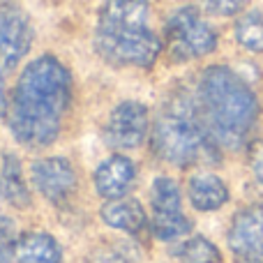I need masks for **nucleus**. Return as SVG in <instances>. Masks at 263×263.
<instances>
[{
	"label": "nucleus",
	"mask_w": 263,
	"mask_h": 263,
	"mask_svg": "<svg viewBox=\"0 0 263 263\" xmlns=\"http://www.w3.org/2000/svg\"><path fill=\"white\" fill-rule=\"evenodd\" d=\"M171 254L180 263H222L219 250L203 236H194V238H187V240H180L171 250Z\"/></svg>",
	"instance_id": "16"
},
{
	"label": "nucleus",
	"mask_w": 263,
	"mask_h": 263,
	"mask_svg": "<svg viewBox=\"0 0 263 263\" xmlns=\"http://www.w3.org/2000/svg\"><path fill=\"white\" fill-rule=\"evenodd\" d=\"M72 102V74L53 55L26 65L14 88L9 129L26 148H46L60 134Z\"/></svg>",
	"instance_id": "1"
},
{
	"label": "nucleus",
	"mask_w": 263,
	"mask_h": 263,
	"mask_svg": "<svg viewBox=\"0 0 263 263\" xmlns=\"http://www.w3.org/2000/svg\"><path fill=\"white\" fill-rule=\"evenodd\" d=\"M150 145L157 157L180 168L217 164L222 148L205 125L199 100L185 88L173 90L159 106L150 132Z\"/></svg>",
	"instance_id": "2"
},
{
	"label": "nucleus",
	"mask_w": 263,
	"mask_h": 263,
	"mask_svg": "<svg viewBox=\"0 0 263 263\" xmlns=\"http://www.w3.org/2000/svg\"><path fill=\"white\" fill-rule=\"evenodd\" d=\"M148 136V109L136 100L120 102L111 111L109 120L104 125L106 145L116 150H129L143 143Z\"/></svg>",
	"instance_id": "8"
},
{
	"label": "nucleus",
	"mask_w": 263,
	"mask_h": 263,
	"mask_svg": "<svg viewBox=\"0 0 263 263\" xmlns=\"http://www.w3.org/2000/svg\"><path fill=\"white\" fill-rule=\"evenodd\" d=\"M30 178L35 190L55 205H63L77 190V173L65 157H42L32 162Z\"/></svg>",
	"instance_id": "10"
},
{
	"label": "nucleus",
	"mask_w": 263,
	"mask_h": 263,
	"mask_svg": "<svg viewBox=\"0 0 263 263\" xmlns=\"http://www.w3.org/2000/svg\"><path fill=\"white\" fill-rule=\"evenodd\" d=\"M18 233L14 219L3 217L0 215V263H12L16 259V247H18Z\"/></svg>",
	"instance_id": "18"
},
{
	"label": "nucleus",
	"mask_w": 263,
	"mask_h": 263,
	"mask_svg": "<svg viewBox=\"0 0 263 263\" xmlns=\"http://www.w3.org/2000/svg\"><path fill=\"white\" fill-rule=\"evenodd\" d=\"M32 46V26L28 14L12 3L0 5V67L12 69Z\"/></svg>",
	"instance_id": "9"
},
{
	"label": "nucleus",
	"mask_w": 263,
	"mask_h": 263,
	"mask_svg": "<svg viewBox=\"0 0 263 263\" xmlns=\"http://www.w3.org/2000/svg\"><path fill=\"white\" fill-rule=\"evenodd\" d=\"M194 5L215 16H236L245 9V0H194Z\"/></svg>",
	"instance_id": "19"
},
{
	"label": "nucleus",
	"mask_w": 263,
	"mask_h": 263,
	"mask_svg": "<svg viewBox=\"0 0 263 263\" xmlns=\"http://www.w3.org/2000/svg\"><path fill=\"white\" fill-rule=\"evenodd\" d=\"M227 242L236 263H263V205L238 210Z\"/></svg>",
	"instance_id": "7"
},
{
	"label": "nucleus",
	"mask_w": 263,
	"mask_h": 263,
	"mask_svg": "<svg viewBox=\"0 0 263 263\" xmlns=\"http://www.w3.org/2000/svg\"><path fill=\"white\" fill-rule=\"evenodd\" d=\"M187 194H190V201L196 210L213 213V210H219L229 201V187L215 173L199 171L187 182Z\"/></svg>",
	"instance_id": "13"
},
{
	"label": "nucleus",
	"mask_w": 263,
	"mask_h": 263,
	"mask_svg": "<svg viewBox=\"0 0 263 263\" xmlns=\"http://www.w3.org/2000/svg\"><path fill=\"white\" fill-rule=\"evenodd\" d=\"M95 49L116 67H153L164 40L150 26L148 0H106L97 14Z\"/></svg>",
	"instance_id": "4"
},
{
	"label": "nucleus",
	"mask_w": 263,
	"mask_h": 263,
	"mask_svg": "<svg viewBox=\"0 0 263 263\" xmlns=\"http://www.w3.org/2000/svg\"><path fill=\"white\" fill-rule=\"evenodd\" d=\"M102 219L106 222V227L125 231L129 236H141L148 227V215H145L143 205L136 199L129 196H120V199H109L100 210Z\"/></svg>",
	"instance_id": "12"
},
{
	"label": "nucleus",
	"mask_w": 263,
	"mask_h": 263,
	"mask_svg": "<svg viewBox=\"0 0 263 263\" xmlns=\"http://www.w3.org/2000/svg\"><path fill=\"white\" fill-rule=\"evenodd\" d=\"M0 196L14 208H26L30 205V190L23 180L21 162L16 155H3V168H0Z\"/></svg>",
	"instance_id": "15"
},
{
	"label": "nucleus",
	"mask_w": 263,
	"mask_h": 263,
	"mask_svg": "<svg viewBox=\"0 0 263 263\" xmlns=\"http://www.w3.org/2000/svg\"><path fill=\"white\" fill-rule=\"evenodd\" d=\"M259 185H261V190H263V182H259Z\"/></svg>",
	"instance_id": "22"
},
{
	"label": "nucleus",
	"mask_w": 263,
	"mask_h": 263,
	"mask_svg": "<svg viewBox=\"0 0 263 263\" xmlns=\"http://www.w3.org/2000/svg\"><path fill=\"white\" fill-rule=\"evenodd\" d=\"M5 72L7 69L0 67V120L7 118L9 109H12V100L7 97V86H5Z\"/></svg>",
	"instance_id": "21"
},
{
	"label": "nucleus",
	"mask_w": 263,
	"mask_h": 263,
	"mask_svg": "<svg viewBox=\"0 0 263 263\" xmlns=\"http://www.w3.org/2000/svg\"><path fill=\"white\" fill-rule=\"evenodd\" d=\"M16 263H63V252L53 236L44 231H28L18 238Z\"/></svg>",
	"instance_id": "14"
},
{
	"label": "nucleus",
	"mask_w": 263,
	"mask_h": 263,
	"mask_svg": "<svg viewBox=\"0 0 263 263\" xmlns=\"http://www.w3.org/2000/svg\"><path fill=\"white\" fill-rule=\"evenodd\" d=\"M250 166L254 171L256 180L263 182V141L250 143Z\"/></svg>",
	"instance_id": "20"
},
{
	"label": "nucleus",
	"mask_w": 263,
	"mask_h": 263,
	"mask_svg": "<svg viewBox=\"0 0 263 263\" xmlns=\"http://www.w3.org/2000/svg\"><path fill=\"white\" fill-rule=\"evenodd\" d=\"M164 49L176 63H190L217 49V32L201 16L199 7H180L166 21Z\"/></svg>",
	"instance_id": "5"
},
{
	"label": "nucleus",
	"mask_w": 263,
	"mask_h": 263,
	"mask_svg": "<svg viewBox=\"0 0 263 263\" xmlns=\"http://www.w3.org/2000/svg\"><path fill=\"white\" fill-rule=\"evenodd\" d=\"M150 231L159 240H180L192 231V222L182 213L180 187L173 178L159 176L150 187Z\"/></svg>",
	"instance_id": "6"
},
{
	"label": "nucleus",
	"mask_w": 263,
	"mask_h": 263,
	"mask_svg": "<svg viewBox=\"0 0 263 263\" xmlns=\"http://www.w3.org/2000/svg\"><path fill=\"white\" fill-rule=\"evenodd\" d=\"M134 180H136V166L125 155H111L95 171V190L106 201L127 196Z\"/></svg>",
	"instance_id": "11"
},
{
	"label": "nucleus",
	"mask_w": 263,
	"mask_h": 263,
	"mask_svg": "<svg viewBox=\"0 0 263 263\" xmlns=\"http://www.w3.org/2000/svg\"><path fill=\"white\" fill-rule=\"evenodd\" d=\"M201 114L222 148L238 150L250 143L259 123V100L254 90L231 67L210 65L196 88Z\"/></svg>",
	"instance_id": "3"
},
{
	"label": "nucleus",
	"mask_w": 263,
	"mask_h": 263,
	"mask_svg": "<svg viewBox=\"0 0 263 263\" xmlns=\"http://www.w3.org/2000/svg\"><path fill=\"white\" fill-rule=\"evenodd\" d=\"M236 42L252 53H263V12L252 9L238 16L233 28Z\"/></svg>",
	"instance_id": "17"
}]
</instances>
